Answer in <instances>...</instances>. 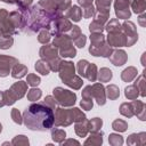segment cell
<instances>
[{"label":"cell","mask_w":146,"mask_h":146,"mask_svg":"<svg viewBox=\"0 0 146 146\" xmlns=\"http://www.w3.org/2000/svg\"><path fill=\"white\" fill-rule=\"evenodd\" d=\"M54 121V110L44 103H34L23 113V122L30 130L47 131L52 128Z\"/></svg>","instance_id":"1"},{"label":"cell","mask_w":146,"mask_h":146,"mask_svg":"<svg viewBox=\"0 0 146 146\" xmlns=\"http://www.w3.org/2000/svg\"><path fill=\"white\" fill-rule=\"evenodd\" d=\"M58 72H59L60 80L66 86H68L70 88L78 90V89H80L82 87L83 81H82L81 76L75 74V67H74L72 62H70V60H60Z\"/></svg>","instance_id":"2"},{"label":"cell","mask_w":146,"mask_h":146,"mask_svg":"<svg viewBox=\"0 0 146 146\" xmlns=\"http://www.w3.org/2000/svg\"><path fill=\"white\" fill-rule=\"evenodd\" d=\"M47 14L51 16L52 19L62 16L71 6L70 0H40L38 3Z\"/></svg>","instance_id":"3"},{"label":"cell","mask_w":146,"mask_h":146,"mask_svg":"<svg viewBox=\"0 0 146 146\" xmlns=\"http://www.w3.org/2000/svg\"><path fill=\"white\" fill-rule=\"evenodd\" d=\"M113 51L112 47L107 43L103 33H91L90 36V47L89 52L94 56L108 57Z\"/></svg>","instance_id":"4"},{"label":"cell","mask_w":146,"mask_h":146,"mask_svg":"<svg viewBox=\"0 0 146 146\" xmlns=\"http://www.w3.org/2000/svg\"><path fill=\"white\" fill-rule=\"evenodd\" d=\"M52 44L58 49V54L62 57L73 58L76 55V50L73 46L72 39L67 34H56Z\"/></svg>","instance_id":"5"},{"label":"cell","mask_w":146,"mask_h":146,"mask_svg":"<svg viewBox=\"0 0 146 146\" xmlns=\"http://www.w3.org/2000/svg\"><path fill=\"white\" fill-rule=\"evenodd\" d=\"M26 91H27V83L26 82H24V81L15 82L8 90L3 91L6 105H13L16 100L23 98L24 95L26 94Z\"/></svg>","instance_id":"6"},{"label":"cell","mask_w":146,"mask_h":146,"mask_svg":"<svg viewBox=\"0 0 146 146\" xmlns=\"http://www.w3.org/2000/svg\"><path fill=\"white\" fill-rule=\"evenodd\" d=\"M52 94H54V97L57 104H59L62 107H71L76 102V95L71 90L56 87L52 90Z\"/></svg>","instance_id":"7"},{"label":"cell","mask_w":146,"mask_h":146,"mask_svg":"<svg viewBox=\"0 0 146 146\" xmlns=\"http://www.w3.org/2000/svg\"><path fill=\"white\" fill-rule=\"evenodd\" d=\"M18 33L9 19V13L1 8L0 9V39L3 36H11L13 34Z\"/></svg>","instance_id":"8"},{"label":"cell","mask_w":146,"mask_h":146,"mask_svg":"<svg viewBox=\"0 0 146 146\" xmlns=\"http://www.w3.org/2000/svg\"><path fill=\"white\" fill-rule=\"evenodd\" d=\"M55 121L54 124L56 127H67L74 122L73 120V114H72V108L65 110L63 107H56L55 108Z\"/></svg>","instance_id":"9"},{"label":"cell","mask_w":146,"mask_h":146,"mask_svg":"<svg viewBox=\"0 0 146 146\" xmlns=\"http://www.w3.org/2000/svg\"><path fill=\"white\" fill-rule=\"evenodd\" d=\"M72 26L73 25L70 22V19L62 15V16H59L56 19L52 21L51 26H50V32L54 35H56V34H64V33H67L71 30Z\"/></svg>","instance_id":"10"},{"label":"cell","mask_w":146,"mask_h":146,"mask_svg":"<svg viewBox=\"0 0 146 146\" xmlns=\"http://www.w3.org/2000/svg\"><path fill=\"white\" fill-rule=\"evenodd\" d=\"M132 0H115L114 1V9H115V15L117 18L127 19L131 16L130 11V5Z\"/></svg>","instance_id":"11"},{"label":"cell","mask_w":146,"mask_h":146,"mask_svg":"<svg viewBox=\"0 0 146 146\" xmlns=\"http://www.w3.org/2000/svg\"><path fill=\"white\" fill-rule=\"evenodd\" d=\"M121 25H122V31L127 38V47H131L138 40V33L136 31V26L130 21H125Z\"/></svg>","instance_id":"12"},{"label":"cell","mask_w":146,"mask_h":146,"mask_svg":"<svg viewBox=\"0 0 146 146\" xmlns=\"http://www.w3.org/2000/svg\"><path fill=\"white\" fill-rule=\"evenodd\" d=\"M17 63H18V60L15 57L0 55V76L5 78V76L9 75V73L11 72L13 66Z\"/></svg>","instance_id":"13"},{"label":"cell","mask_w":146,"mask_h":146,"mask_svg":"<svg viewBox=\"0 0 146 146\" xmlns=\"http://www.w3.org/2000/svg\"><path fill=\"white\" fill-rule=\"evenodd\" d=\"M106 41L111 47H127V38L122 29L116 32H110Z\"/></svg>","instance_id":"14"},{"label":"cell","mask_w":146,"mask_h":146,"mask_svg":"<svg viewBox=\"0 0 146 146\" xmlns=\"http://www.w3.org/2000/svg\"><path fill=\"white\" fill-rule=\"evenodd\" d=\"M39 55H40L41 59L46 60L48 64H49L50 62L55 60L57 57H59L58 49H57L54 44H48V43H46L44 46H42V47L40 48Z\"/></svg>","instance_id":"15"},{"label":"cell","mask_w":146,"mask_h":146,"mask_svg":"<svg viewBox=\"0 0 146 146\" xmlns=\"http://www.w3.org/2000/svg\"><path fill=\"white\" fill-rule=\"evenodd\" d=\"M91 95H92V98L96 99V102L99 106L105 105L106 95H105V88L102 83H94L91 86Z\"/></svg>","instance_id":"16"},{"label":"cell","mask_w":146,"mask_h":146,"mask_svg":"<svg viewBox=\"0 0 146 146\" xmlns=\"http://www.w3.org/2000/svg\"><path fill=\"white\" fill-rule=\"evenodd\" d=\"M108 59H110V62L113 65H115V66H122L123 64L127 63L128 55L125 54V51H123L121 49H116V50H113L111 52V55L108 56Z\"/></svg>","instance_id":"17"},{"label":"cell","mask_w":146,"mask_h":146,"mask_svg":"<svg viewBox=\"0 0 146 146\" xmlns=\"http://www.w3.org/2000/svg\"><path fill=\"white\" fill-rule=\"evenodd\" d=\"M9 19L11 22V24L14 25L15 29H18L19 30H24L26 27V22H25V17L23 16V14L18 10H15V11H11L9 13Z\"/></svg>","instance_id":"18"},{"label":"cell","mask_w":146,"mask_h":146,"mask_svg":"<svg viewBox=\"0 0 146 146\" xmlns=\"http://www.w3.org/2000/svg\"><path fill=\"white\" fill-rule=\"evenodd\" d=\"M132 108H133V115H137V117L141 121L146 120V105L141 100L133 99L131 102Z\"/></svg>","instance_id":"19"},{"label":"cell","mask_w":146,"mask_h":146,"mask_svg":"<svg viewBox=\"0 0 146 146\" xmlns=\"http://www.w3.org/2000/svg\"><path fill=\"white\" fill-rule=\"evenodd\" d=\"M64 14L65 17L72 19L73 22H79L82 18V9H80L79 6H70Z\"/></svg>","instance_id":"20"},{"label":"cell","mask_w":146,"mask_h":146,"mask_svg":"<svg viewBox=\"0 0 146 146\" xmlns=\"http://www.w3.org/2000/svg\"><path fill=\"white\" fill-rule=\"evenodd\" d=\"M74 130L79 137H86L89 133V121L87 119H84L82 121L75 122Z\"/></svg>","instance_id":"21"},{"label":"cell","mask_w":146,"mask_h":146,"mask_svg":"<svg viewBox=\"0 0 146 146\" xmlns=\"http://www.w3.org/2000/svg\"><path fill=\"white\" fill-rule=\"evenodd\" d=\"M128 145H145L146 144V132L131 133L127 139Z\"/></svg>","instance_id":"22"},{"label":"cell","mask_w":146,"mask_h":146,"mask_svg":"<svg viewBox=\"0 0 146 146\" xmlns=\"http://www.w3.org/2000/svg\"><path fill=\"white\" fill-rule=\"evenodd\" d=\"M102 144H103V132L102 131L90 132V136L84 141V145H91V146H98Z\"/></svg>","instance_id":"23"},{"label":"cell","mask_w":146,"mask_h":146,"mask_svg":"<svg viewBox=\"0 0 146 146\" xmlns=\"http://www.w3.org/2000/svg\"><path fill=\"white\" fill-rule=\"evenodd\" d=\"M26 73H27V67L23 64H19V63L15 64L11 68V76L14 79H21V78L25 76Z\"/></svg>","instance_id":"24"},{"label":"cell","mask_w":146,"mask_h":146,"mask_svg":"<svg viewBox=\"0 0 146 146\" xmlns=\"http://www.w3.org/2000/svg\"><path fill=\"white\" fill-rule=\"evenodd\" d=\"M137 68L133 66H129L125 70H123V72L121 73V79L124 82H131L136 76H137Z\"/></svg>","instance_id":"25"},{"label":"cell","mask_w":146,"mask_h":146,"mask_svg":"<svg viewBox=\"0 0 146 146\" xmlns=\"http://www.w3.org/2000/svg\"><path fill=\"white\" fill-rule=\"evenodd\" d=\"M105 95H106V98H110L111 100H115L119 98L120 96V90H119V87L115 86V84H110L105 88Z\"/></svg>","instance_id":"26"},{"label":"cell","mask_w":146,"mask_h":146,"mask_svg":"<svg viewBox=\"0 0 146 146\" xmlns=\"http://www.w3.org/2000/svg\"><path fill=\"white\" fill-rule=\"evenodd\" d=\"M97 66L96 64H88L87 66V70H86V73H84V78H87L90 82H95L97 80Z\"/></svg>","instance_id":"27"},{"label":"cell","mask_w":146,"mask_h":146,"mask_svg":"<svg viewBox=\"0 0 146 146\" xmlns=\"http://www.w3.org/2000/svg\"><path fill=\"white\" fill-rule=\"evenodd\" d=\"M113 76V73L110 68L103 67L97 72V80L99 82H108Z\"/></svg>","instance_id":"28"},{"label":"cell","mask_w":146,"mask_h":146,"mask_svg":"<svg viewBox=\"0 0 146 146\" xmlns=\"http://www.w3.org/2000/svg\"><path fill=\"white\" fill-rule=\"evenodd\" d=\"M34 67H35L36 72L40 73V74H42V75H48V74L50 73V71H51L49 64H48L46 60H43V59L38 60V62L35 63Z\"/></svg>","instance_id":"29"},{"label":"cell","mask_w":146,"mask_h":146,"mask_svg":"<svg viewBox=\"0 0 146 146\" xmlns=\"http://www.w3.org/2000/svg\"><path fill=\"white\" fill-rule=\"evenodd\" d=\"M51 138L55 143H58V144H62L65 138H66V132L63 130V129H59V128H55L51 130Z\"/></svg>","instance_id":"30"},{"label":"cell","mask_w":146,"mask_h":146,"mask_svg":"<svg viewBox=\"0 0 146 146\" xmlns=\"http://www.w3.org/2000/svg\"><path fill=\"white\" fill-rule=\"evenodd\" d=\"M104 29L107 31V33H110V32H116V31H120L122 29V25H121V23L119 22L117 18H113V19H110V22H107L105 24Z\"/></svg>","instance_id":"31"},{"label":"cell","mask_w":146,"mask_h":146,"mask_svg":"<svg viewBox=\"0 0 146 146\" xmlns=\"http://www.w3.org/2000/svg\"><path fill=\"white\" fill-rule=\"evenodd\" d=\"M136 87H137V89H138V91H139V95L141 96V97H145L146 96V87H145V84H146V81H145V75L144 74H140L138 78H137V80L135 81V83H133Z\"/></svg>","instance_id":"32"},{"label":"cell","mask_w":146,"mask_h":146,"mask_svg":"<svg viewBox=\"0 0 146 146\" xmlns=\"http://www.w3.org/2000/svg\"><path fill=\"white\" fill-rule=\"evenodd\" d=\"M131 8L136 14H143L146 9V0H132Z\"/></svg>","instance_id":"33"},{"label":"cell","mask_w":146,"mask_h":146,"mask_svg":"<svg viewBox=\"0 0 146 146\" xmlns=\"http://www.w3.org/2000/svg\"><path fill=\"white\" fill-rule=\"evenodd\" d=\"M124 95H125V97L128 99L133 100V99H137V97L139 96V91H138V89H137V87L135 84H130V86L125 87Z\"/></svg>","instance_id":"34"},{"label":"cell","mask_w":146,"mask_h":146,"mask_svg":"<svg viewBox=\"0 0 146 146\" xmlns=\"http://www.w3.org/2000/svg\"><path fill=\"white\" fill-rule=\"evenodd\" d=\"M112 0H96V10L105 14H110V7H111Z\"/></svg>","instance_id":"35"},{"label":"cell","mask_w":146,"mask_h":146,"mask_svg":"<svg viewBox=\"0 0 146 146\" xmlns=\"http://www.w3.org/2000/svg\"><path fill=\"white\" fill-rule=\"evenodd\" d=\"M120 113L125 117H132L133 116V108L131 103H122L120 106Z\"/></svg>","instance_id":"36"},{"label":"cell","mask_w":146,"mask_h":146,"mask_svg":"<svg viewBox=\"0 0 146 146\" xmlns=\"http://www.w3.org/2000/svg\"><path fill=\"white\" fill-rule=\"evenodd\" d=\"M112 129L115 130V131H117V132H124L128 129V123L124 120L116 119L112 123Z\"/></svg>","instance_id":"37"},{"label":"cell","mask_w":146,"mask_h":146,"mask_svg":"<svg viewBox=\"0 0 146 146\" xmlns=\"http://www.w3.org/2000/svg\"><path fill=\"white\" fill-rule=\"evenodd\" d=\"M51 35H52V34H51V32H50L48 29H42V30L40 31V33H39L38 41H39L40 43L46 44V43H48V42L50 41Z\"/></svg>","instance_id":"38"},{"label":"cell","mask_w":146,"mask_h":146,"mask_svg":"<svg viewBox=\"0 0 146 146\" xmlns=\"http://www.w3.org/2000/svg\"><path fill=\"white\" fill-rule=\"evenodd\" d=\"M103 125V120L99 117H94L89 121V132L99 131Z\"/></svg>","instance_id":"39"},{"label":"cell","mask_w":146,"mask_h":146,"mask_svg":"<svg viewBox=\"0 0 146 146\" xmlns=\"http://www.w3.org/2000/svg\"><path fill=\"white\" fill-rule=\"evenodd\" d=\"M41 95H42L41 90L35 88V87H33L31 90L27 91V99L30 102H36V100H39L41 98Z\"/></svg>","instance_id":"40"},{"label":"cell","mask_w":146,"mask_h":146,"mask_svg":"<svg viewBox=\"0 0 146 146\" xmlns=\"http://www.w3.org/2000/svg\"><path fill=\"white\" fill-rule=\"evenodd\" d=\"M108 143L113 146H121L123 144V138L119 133H110L108 136Z\"/></svg>","instance_id":"41"},{"label":"cell","mask_w":146,"mask_h":146,"mask_svg":"<svg viewBox=\"0 0 146 146\" xmlns=\"http://www.w3.org/2000/svg\"><path fill=\"white\" fill-rule=\"evenodd\" d=\"M88 64H89V62L86 60V59H81V60L78 62V64H76V70H78V73H79L80 76L84 78V73H86V70H87Z\"/></svg>","instance_id":"42"},{"label":"cell","mask_w":146,"mask_h":146,"mask_svg":"<svg viewBox=\"0 0 146 146\" xmlns=\"http://www.w3.org/2000/svg\"><path fill=\"white\" fill-rule=\"evenodd\" d=\"M29 139L27 137H25L24 135H18L16 137H14V139L11 140V145L18 146V145H29Z\"/></svg>","instance_id":"43"},{"label":"cell","mask_w":146,"mask_h":146,"mask_svg":"<svg viewBox=\"0 0 146 146\" xmlns=\"http://www.w3.org/2000/svg\"><path fill=\"white\" fill-rule=\"evenodd\" d=\"M14 43V39L11 36H3L0 39V49H9Z\"/></svg>","instance_id":"44"},{"label":"cell","mask_w":146,"mask_h":146,"mask_svg":"<svg viewBox=\"0 0 146 146\" xmlns=\"http://www.w3.org/2000/svg\"><path fill=\"white\" fill-rule=\"evenodd\" d=\"M40 78L36 74H27L26 76V83L31 87H36L40 83Z\"/></svg>","instance_id":"45"},{"label":"cell","mask_w":146,"mask_h":146,"mask_svg":"<svg viewBox=\"0 0 146 146\" xmlns=\"http://www.w3.org/2000/svg\"><path fill=\"white\" fill-rule=\"evenodd\" d=\"M72 114H73V120H74V122H79V121H82V120L86 119L84 113H83L81 110L76 108V107H73V108H72Z\"/></svg>","instance_id":"46"},{"label":"cell","mask_w":146,"mask_h":146,"mask_svg":"<svg viewBox=\"0 0 146 146\" xmlns=\"http://www.w3.org/2000/svg\"><path fill=\"white\" fill-rule=\"evenodd\" d=\"M10 115H11V119H13V121L15 123H17V124H22L23 123V117H22V115H21V113H19V111L17 108H13Z\"/></svg>","instance_id":"47"},{"label":"cell","mask_w":146,"mask_h":146,"mask_svg":"<svg viewBox=\"0 0 146 146\" xmlns=\"http://www.w3.org/2000/svg\"><path fill=\"white\" fill-rule=\"evenodd\" d=\"M95 7L92 6V5H89V6H87V7H84L83 9H82V16L84 17V18H90L91 16H94V14H95Z\"/></svg>","instance_id":"48"},{"label":"cell","mask_w":146,"mask_h":146,"mask_svg":"<svg viewBox=\"0 0 146 146\" xmlns=\"http://www.w3.org/2000/svg\"><path fill=\"white\" fill-rule=\"evenodd\" d=\"M32 2H33V0H18V2L16 5L18 6L19 11H24V10H26V9L30 8V6L32 5Z\"/></svg>","instance_id":"49"},{"label":"cell","mask_w":146,"mask_h":146,"mask_svg":"<svg viewBox=\"0 0 146 146\" xmlns=\"http://www.w3.org/2000/svg\"><path fill=\"white\" fill-rule=\"evenodd\" d=\"M86 41H87V36H86L84 34H82V33H81L78 38H75V39L73 40L74 44H75L78 48H83L84 44H86Z\"/></svg>","instance_id":"50"},{"label":"cell","mask_w":146,"mask_h":146,"mask_svg":"<svg viewBox=\"0 0 146 146\" xmlns=\"http://www.w3.org/2000/svg\"><path fill=\"white\" fill-rule=\"evenodd\" d=\"M80 105H81V107H82L83 110H86V111L91 110V108H92V105H94L92 98H82V100L80 102Z\"/></svg>","instance_id":"51"},{"label":"cell","mask_w":146,"mask_h":146,"mask_svg":"<svg viewBox=\"0 0 146 146\" xmlns=\"http://www.w3.org/2000/svg\"><path fill=\"white\" fill-rule=\"evenodd\" d=\"M80 34H81V30H80V27L76 26V25H73V26L71 27V30L68 31V34H67V35H68L72 40H74V39L78 38Z\"/></svg>","instance_id":"52"},{"label":"cell","mask_w":146,"mask_h":146,"mask_svg":"<svg viewBox=\"0 0 146 146\" xmlns=\"http://www.w3.org/2000/svg\"><path fill=\"white\" fill-rule=\"evenodd\" d=\"M46 105H48L49 107H51L52 110H55L56 107H57V102H56V99H55V97H52V96H47L46 98H44V102H43Z\"/></svg>","instance_id":"53"},{"label":"cell","mask_w":146,"mask_h":146,"mask_svg":"<svg viewBox=\"0 0 146 146\" xmlns=\"http://www.w3.org/2000/svg\"><path fill=\"white\" fill-rule=\"evenodd\" d=\"M82 98H92V95H91V86L84 87V89L82 90Z\"/></svg>","instance_id":"54"},{"label":"cell","mask_w":146,"mask_h":146,"mask_svg":"<svg viewBox=\"0 0 146 146\" xmlns=\"http://www.w3.org/2000/svg\"><path fill=\"white\" fill-rule=\"evenodd\" d=\"M138 23H139L140 26H143V27L146 26V15H145L144 13L140 14V16H139V18H138Z\"/></svg>","instance_id":"55"},{"label":"cell","mask_w":146,"mask_h":146,"mask_svg":"<svg viewBox=\"0 0 146 146\" xmlns=\"http://www.w3.org/2000/svg\"><path fill=\"white\" fill-rule=\"evenodd\" d=\"M92 1H94V0H78L79 5L82 6V8H84V7L89 6V5H92Z\"/></svg>","instance_id":"56"},{"label":"cell","mask_w":146,"mask_h":146,"mask_svg":"<svg viewBox=\"0 0 146 146\" xmlns=\"http://www.w3.org/2000/svg\"><path fill=\"white\" fill-rule=\"evenodd\" d=\"M72 144H73V145H80V143H79L78 140H75V139H67L66 141L64 140V141L62 143L63 146H64V145H72Z\"/></svg>","instance_id":"57"},{"label":"cell","mask_w":146,"mask_h":146,"mask_svg":"<svg viewBox=\"0 0 146 146\" xmlns=\"http://www.w3.org/2000/svg\"><path fill=\"white\" fill-rule=\"evenodd\" d=\"M6 105V99H5V92L0 91V107Z\"/></svg>","instance_id":"58"},{"label":"cell","mask_w":146,"mask_h":146,"mask_svg":"<svg viewBox=\"0 0 146 146\" xmlns=\"http://www.w3.org/2000/svg\"><path fill=\"white\" fill-rule=\"evenodd\" d=\"M3 2H7V3H17L18 0H1Z\"/></svg>","instance_id":"59"},{"label":"cell","mask_w":146,"mask_h":146,"mask_svg":"<svg viewBox=\"0 0 146 146\" xmlns=\"http://www.w3.org/2000/svg\"><path fill=\"white\" fill-rule=\"evenodd\" d=\"M2 131V125H1V123H0V132Z\"/></svg>","instance_id":"60"}]
</instances>
